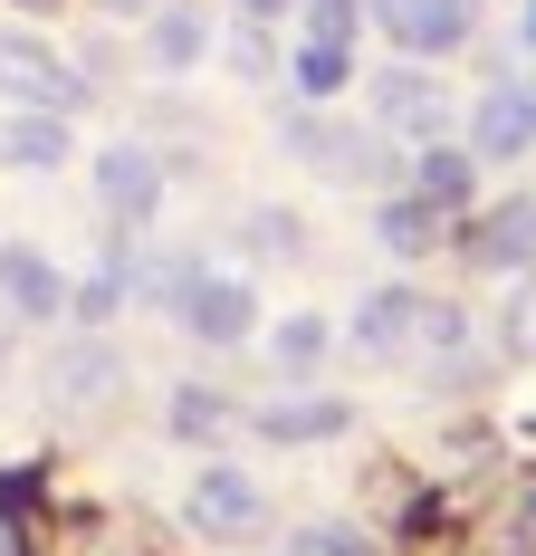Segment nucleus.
Returning a JSON list of instances; mask_svg holds the SVG:
<instances>
[{
	"mask_svg": "<svg viewBox=\"0 0 536 556\" xmlns=\"http://www.w3.org/2000/svg\"><path fill=\"white\" fill-rule=\"evenodd\" d=\"M412 336H422V288H403V278L355 307V355H365V365H393Z\"/></svg>",
	"mask_w": 536,
	"mask_h": 556,
	"instance_id": "obj_10",
	"label": "nucleus"
},
{
	"mask_svg": "<svg viewBox=\"0 0 536 556\" xmlns=\"http://www.w3.org/2000/svg\"><path fill=\"white\" fill-rule=\"evenodd\" d=\"M173 307H182V327L202 336V345H240V336L259 327V298H250V278H212V269H192V288H182Z\"/></svg>",
	"mask_w": 536,
	"mask_h": 556,
	"instance_id": "obj_5",
	"label": "nucleus"
},
{
	"mask_svg": "<svg viewBox=\"0 0 536 556\" xmlns=\"http://www.w3.org/2000/svg\"><path fill=\"white\" fill-rule=\"evenodd\" d=\"M365 106H374V125L393 135V144H431V135L450 125V97H441V77H431V67H412V58L365 77Z\"/></svg>",
	"mask_w": 536,
	"mask_h": 556,
	"instance_id": "obj_2",
	"label": "nucleus"
},
{
	"mask_svg": "<svg viewBox=\"0 0 536 556\" xmlns=\"http://www.w3.org/2000/svg\"><path fill=\"white\" fill-rule=\"evenodd\" d=\"M97 202H106L115 230H144L163 212V154L154 144H106L97 154Z\"/></svg>",
	"mask_w": 536,
	"mask_h": 556,
	"instance_id": "obj_4",
	"label": "nucleus"
},
{
	"mask_svg": "<svg viewBox=\"0 0 536 556\" xmlns=\"http://www.w3.org/2000/svg\"><path fill=\"white\" fill-rule=\"evenodd\" d=\"M498 345H508L518 365L536 355V278H518V298H508V317H498Z\"/></svg>",
	"mask_w": 536,
	"mask_h": 556,
	"instance_id": "obj_23",
	"label": "nucleus"
},
{
	"mask_svg": "<svg viewBox=\"0 0 536 556\" xmlns=\"http://www.w3.org/2000/svg\"><path fill=\"white\" fill-rule=\"evenodd\" d=\"M441 230H450V222L431 212V202L412 192V182H403V192H383V202H374V240L393 250V260H422V250H441Z\"/></svg>",
	"mask_w": 536,
	"mask_h": 556,
	"instance_id": "obj_15",
	"label": "nucleus"
},
{
	"mask_svg": "<svg viewBox=\"0 0 536 556\" xmlns=\"http://www.w3.org/2000/svg\"><path fill=\"white\" fill-rule=\"evenodd\" d=\"M97 10H106V20H154L163 0H97Z\"/></svg>",
	"mask_w": 536,
	"mask_h": 556,
	"instance_id": "obj_26",
	"label": "nucleus"
},
{
	"mask_svg": "<svg viewBox=\"0 0 536 556\" xmlns=\"http://www.w3.org/2000/svg\"><path fill=\"white\" fill-rule=\"evenodd\" d=\"M250 432H259V442H335V432H345V403H335V393H278V403H259V413H250Z\"/></svg>",
	"mask_w": 536,
	"mask_h": 556,
	"instance_id": "obj_13",
	"label": "nucleus"
},
{
	"mask_svg": "<svg viewBox=\"0 0 536 556\" xmlns=\"http://www.w3.org/2000/svg\"><path fill=\"white\" fill-rule=\"evenodd\" d=\"M288 77H297V97H307V106H326V97H345V87H355V49L297 39V49H288Z\"/></svg>",
	"mask_w": 536,
	"mask_h": 556,
	"instance_id": "obj_18",
	"label": "nucleus"
},
{
	"mask_svg": "<svg viewBox=\"0 0 536 556\" xmlns=\"http://www.w3.org/2000/svg\"><path fill=\"white\" fill-rule=\"evenodd\" d=\"M488 556H536V470L498 500V518H488Z\"/></svg>",
	"mask_w": 536,
	"mask_h": 556,
	"instance_id": "obj_19",
	"label": "nucleus"
},
{
	"mask_svg": "<svg viewBox=\"0 0 536 556\" xmlns=\"http://www.w3.org/2000/svg\"><path fill=\"white\" fill-rule=\"evenodd\" d=\"M115 384H125V355H115L106 336H67V345H58V365H49V403H67V413H77V403H106Z\"/></svg>",
	"mask_w": 536,
	"mask_h": 556,
	"instance_id": "obj_11",
	"label": "nucleus"
},
{
	"mask_svg": "<svg viewBox=\"0 0 536 556\" xmlns=\"http://www.w3.org/2000/svg\"><path fill=\"white\" fill-rule=\"evenodd\" d=\"M470 154H480V164L536 154V87H488L480 106H470Z\"/></svg>",
	"mask_w": 536,
	"mask_h": 556,
	"instance_id": "obj_6",
	"label": "nucleus"
},
{
	"mask_svg": "<svg viewBox=\"0 0 536 556\" xmlns=\"http://www.w3.org/2000/svg\"><path fill=\"white\" fill-rule=\"evenodd\" d=\"M288 556H374V538H365V528L317 518V528H297V538H288Z\"/></svg>",
	"mask_w": 536,
	"mask_h": 556,
	"instance_id": "obj_21",
	"label": "nucleus"
},
{
	"mask_svg": "<svg viewBox=\"0 0 536 556\" xmlns=\"http://www.w3.org/2000/svg\"><path fill=\"white\" fill-rule=\"evenodd\" d=\"M307 230L288 222V212H250V250H297Z\"/></svg>",
	"mask_w": 536,
	"mask_h": 556,
	"instance_id": "obj_24",
	"label": "nucleus"
},
{
	"mask_svg": "<svg viewBox=\"0 0 536 556\" xmlns=\"http://www.w3.org/2000/svg\"><path fill=\"white\" fill-rule=\"evenodd\" d=\"M220 422H230V393L220 384H182L173 393V442H220Z\"/></svg>",
	"mask_w": 536,
	"mask_h": 556,
	"instance_id": "obj_20",
	"label": "nucleus"
},
{
	"mask_svg": "<svg viewBox=\"0 0 536 556\" xmlns=\"http://www.w3.org/2000/svg\"><path fill=\"white\" fill-rule=\"evenodd\" d=\"M326 317H278L268 327V365H278V384H317V365H326Z\"/></svg>",
	"mask_w": 536,
	"mask_h": 556,
	"instance_id": "obj_17",
	"label": "nucleus"
},
{
	"mask_svg": "<svg viewBox=\"0 0 536 556\" xmlns=\"http://www.w3.org/2000/svg\"><path fill=\"white\" fill-rule=\"evenodd\" d=\"M0 154L20 173H58L67 154H77V135H67V115H49V106H20V125L0 135Z\"/></svg>",
	"mask_w": 536,
	"mask_h": 556,
	"instance_id": "obj_16",
	"label": "nucleus"
},
{
	"mask_svg": "<svg viewBox=\"0 0 536 556\" xmlns=\"http://www.w3.org/2000/svg\"><path fill=\"white\" fill-rule=\"evenodd\" d=\"M0 375H10V327H0Z\"/></svg>",
	"mask_w": 536,
	"mask_h": 556,
	"instance_id": "obj_28",
	"label": "nucleus"
},
{
	"mask_svg": "<svg viewBox=\"0 0 536 556\" xmlns=\"http://www.w3.org/2000/svg\"><path fill=\"white\" fill-rule=\"evenodd\" d=\"M412 192H422L441 222H460V212L480 202V154H470V144H441V135H431L422 154H412Z\"/></svg>",
	"mask_w": 536,
	"mask_h": 556,
	"instance_id": "obj_12",
	"label": "nucleus"
},
{
	"mask_svg": "<svg viewBox=\"0 0 536 556\" xmlns=\"http://www.w3.org/2000/svg\"><path fill=\"white\" fill-rule=\"evenodd\" d=\"M297 10H307V39H326V49H355L365 0H297Z\"/></svg>",
	"mask_w": 536,
	"mask_h": 556,
	"instance_id": "obj_22",
	"label": "nucleus"
},
{
	"mask_svg": "<svg viewBox=\"0 0 536 556\" xmlns=\"http://www.w3.org/2000/svg\"><path fill=\"white\" fill-rule=\"evenodd\" d=\"M527 49H536V10H527Z\"/></svg>",
	"mask_w": 536,
	"mask_h": 556,
	"instance_id": "obj_29",
	"label": "nucleus"
},
{
	"mask_svg": "<svg viewBox=\"0 0 536 556\" xmlns=\"http://www.w3.org/2000/svg\"><path fill=\"white\" fill-rule=\"evenodd\" d=\"M144 58H154L163 77H182V67H202V58H212V20H202L192 0H163L154 20H144Z\"/></svg>",
	"mask_w": 536,
	"mask_h": 556,
	"instance_id": "obj_14",
	"label": "nucleus"
},
{
	"mask_svg": "<svg viewBox=\"0 0 536 556\" xmlns=\"http://www.w3.org/2000/svg\"><path fill=\"white\" fill-rule=\"evenodd\" d=\"M230 67H240V77H268V67H278V58H268V39H259V20L230 39Z\"/></svg>",
	"mask_w": 536,
	"mask_h": 556,
	"instance_id": "obj_25",
	"label": "nucleus"
},
{
	"mask_svg": "<svg viewBox=\"0 0 536 556\" xmlns=\"http://www.w3.org/2000/svg\"><path fill=\"white\" fill-rule=\"evenodd\" d=\"M182 518H192L202 538H220V547H240V538H259V528H268V490L250 480V470H230V460H212V470L192 480V500H182Z\"/></svg>",
	"mask_w": 536,
	"mask_h": 556,
	"instance_id": "obj_3",
	"label": "nucleus"
},
{
	"mask_svg": "<svg viewBox=\"0 0 536 556\" xmlns=\"http://www.w3.org/2000/svg\"><path fill=\"white\" fill-rule=\"evenodd\" d=\"M0 298H10V317H67V269H58L49 250H29V240H0Z\"/></svg>",
	"mask_w": 536,
	"mask_h": 556,
	"instance_id": "obj_9",
	"label": "nucleus"
},
{
	"mask_svg": "<svg viewBox=\"0 0 536 556\" xmlns=\"http://www.w3.org/2000/svg\"><path fill=\"white\" fill-rule=\"evenodd\" d=\"M0 97L10 106H49V115H77L87 106V77L39 39V29H0Z\"/></svg>",
	"mask_w": 536,
	"mask_h": 556,
	"instance_id": "obj_1",
	"label": "nucleus"
},
{
	"mask_svg": "<svg viewBox=\"0 0 536 556\" xmlns=\"http://www.w3.org/2000/svg\"><path fill=\"white\" fill-rule=\"evenodd\" d=\"M374 20L393 29V49H412V58H450L470 39V0H374Z\"/></svg>",
	"mask_w": 536,
	"mask_h": 556,
	"instance_id": "obj_7",
	"label": "nucleus"
},
{
	"mask_svg": "<svg viewBox=\"0 0 536 556\" xmlns=\"http://www.w3.org/2000/svg\"><path fill=\"white\" fill-rule=\"evenodd\" d=\"M470 269H488V278L536 269V202H527V192H518V202H488V212H480V230H470Z\"/></svg>",
	"mask_w": 536,
	"mask_h": 556,
	"instance_id": "obj_8",
	"label": "nucleus"
},
{
	"mask_svg": "<svg viewBox=\"0 0 536 556\" xmlns=\"http://www.w3.org/2000/svg\"><path fill=\"white\" fill-rule=\"evenodd\" d=\"M240 10H250V20H278V10H297V0H240Z\"/></svg>",
	"mask_w": 536,
	"mask_h": 556,
	"instance_id": "obj_27",
	"label": "nucleus"
}]
</instances>
